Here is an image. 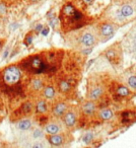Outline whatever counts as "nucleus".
<instances>
[{"mask_svg": "<svg viewBox=\"0 0 136 148\" xmlns=\"http://www.w3.org/2000/svg\"><path fill=\"white\" fill-rule=\"evenodd\" d=\"M47 140L52 146H61L63 145L65 138L63 134H53V135H47Z\"/></svg>", "mask_w": 136, "mask_h": 148, "instance_id": "5", "label": "nucleus"}, {"mask_svg": "<svg viewBox=\"0 0 136 148\" xmlns=\"http://www.w3.org/2000/svg\"><path fill=\"white\" fill-rule=\"evenodd\" d=\"M121 14L125 17L130 16V15L133 14V8L130 5H124L121 8Z\"/></svg>", "mask_w": 136, "mask_h": 148, "instance_id": "17", "label": "nucleus"}, {"mask_svg": "<svg viewBox=\"0 0 136 148\" xmlns=\"http://www.w3.org/2000/svg\"><path fill=\"white\" fill-rule=\"evenodd\" d=\"M99 117L100 119L107 121V120H110L113 118V113H112V111L110 109H104L99 113Z\"/></svg>", "mask_w": 136, "mask_h": 148, "instance_id": "14", "label": "nucleus"}, {"mask_svg": "<svg viewBox=\"0 0 136 148\" xmlns=\"http://www.w3.org/2000/svg\"><path fill=\"white\" fill-rule=\"evenodd\" d=\"M7 5L0 0V17H4L7 14Z\"/></svg>", "mask_w": 136, "mask_h": 148, "instance_id": "19", "label": "nucleus"}, {"mask_svg": "<svg viewBox=\"0 0 136 148\" xmlns=\"http://www.w3.org/2000/svg\"><path fill=\"white\" fill-rule=\"evenodd\" d=\"M34 109H35L36 113L39 114V115H45V114H47L49 108H48L46 99H38L37 101H36V103L34 105Z\"/></svg>", "mask_w": 136, "mask_h": 148, "instance_id": "4", "label": "nucleus"}, {"mask_svg": "<svg viewBox=\"0 0 136 148\" xmlns=\"http://www.w3.org/2000/svg\"><path fill=\"white\" fill-rule=\"evenodd\" d=\"M80 43L82 44L84 47H91V46H93V44L95 43V38L89 33L83 34L82 37L80 38Z\"/></svg>", "mask_w": 136, "mask_h": 148, "instance_id": "11", "label": "nucleus"}, {"mask_svg": "<svg viewBox=\"0 0 136 148\" xmlns=\"http://www.w3.org/2000/svg\"><path fill=\"white\" fill-rule=\"evenodd\" d=\"M82 111L85 115L87 116H91L95 111V105L93 101H87L84 105L82 106Z\"/></svg>", "mask_w": 136, "mask_h": 148, "instance_id": "12", "label": "nucleus"}, {"mask_svg": "<svg viewBox=\"0 0 136 148\" xmlns=\"http://www.w3.org/2000/svg\"><path fill=\"white\" fill-rule=\"evenodd\" d=\"M1 1H3L7 6H12V5H15L19 2H21V0H1Z\"/></svg>", "mask_w": 136, "mask_h": 148, "instance_id": "22", "label": "nucleus"}, {"mask_svg": "<svg viewBox=\"0 0 136 148\" xmlns=\"http://www.w3.org/2000/svg\"><path fill=\"white\" fill-rule=\"evenodd\" d=\"M102 95H103V89L101 87H95V88L91 89V91L89 92V99L95 101L99 97H101Z\"/></svg>", "mask_w": 136, "mask_h": 148, "instance_id": "15", "label": "nucleus"}, {"mask_svg": "<svg viewBox=\"0 0 136 148\" xmlns=\"http://www.w3.org/2000/svg\"><path fill=\"white\" fill-rule=\"evenodd\" d=\"M49 33V29L48 27H45V29H42V34H43L44 36H47V34Z\"/></svg>", "mask_w": 136, "mask_h": 148, "instance_id": "26", "label": "nucleus"}, {"mask_svg": "<svg viewBox=\"0 0 136 148\" xmlns=\"http://www.w3.org/2000/svg\"><path fill=\"white\" fill-rule=\"evenodd\" d=\"M62 117H63L64 124H65V126L67 128H72L75 126V124H76V116H75V114L73 112L66 111Z\"/></svg>", "mask_w": 136, "mask_h": 148, "instance_id": "3", "label": "nucleus"}, {"mask_svg": "<svg viewBox=\"0 0 136 148\" xmlns=\"http://www.w3.org/2000/svg\"><path fill=\"white\" fill-rule=\"evenodd\" d=\"M42 136H43V131H42L41 129H39V128H37V129H35L33 131V138L34 139H40Z\"/></svg>", "mask_w": 136, "mask_h": 148, "instance_id": "21", "label": "nucleus"}, {"mask_svg": "<svg viewBox=\"0 0 136 148\" xmlns=\"http://www.w3.org/2000/svg\"><path fill=\"white\" fill-rule=\"evenodd\" d=\"M133 43H134V45H135V47H136V36H135V38H134V40H133Z\"/></svg>", "mask_w": 136, "mask_h": 148, "instance_id": "30", "label": "nucleus"}, {"mask_svg": "<svg viewBox=\"0 0 136 148\" xmlns=\"http://www.w3.org/2000/svg\"><path fill=\"white\" fill-rule=\"evenodd\" d=\"M30 2H36V1H38V0H29Z\"/></svg>", "mask_w": 136, "mask_h": 148, "instance_id": "31", "label": "nucleus"}, {"mask_svg": "<svg viewBox=\"0 0 136 148\" xmlns=\"http://www.w3.org/2000/svg\"><path fill=\"white\" fill-rule=\"evenodd\" d=\"M58 87H59V90L63 93H66L70 90L71 84L68 80H60L58 83Z\"/></svg>", "mask_w": 136, "mask_h": 148, "instance_id": "13", "label": "nucleus"}, {"mask_svg": "<svg viewBox=\"0 0 136 148\" xmlns=\"http://www.w3.org/2000/svg\"><path fill=\"white\" fill-rule=\"evenodd\" d=\"M29 85L32 91H41L42 88L44 87V81L40 77L35 76L33 78H31Z\"/></svg>", "mask_w": 136, "mask_h": 148, "instance_id": "8", "label": "nucleus"}, {"mask_svg": "<svg viewBox=\"0 0 136 148\" xmlns=\"http://www.w3.org/2000/svg\"><path fill=\"white\" fill-rule=\"evenodd\" d=\"M33 110H34L33 103H32L31 101H25L21 103L19 109L14 112V115L17 116L16 117L17 120H19V119H21V118H25L27 115H30V114L33 112Z\"/></svg>", "mask_w": 136, "mask_h": 148, "instance_id": "2", "label": "nucleus"}, {"mask_svg": "<svg viewBox=\"0 0 136 148\" xmlns=\"http://www.w3.org/2000/svg\"><path fill=\"white\" fill-rule=\"evenodd\" d=\"M117 93L120 95V97H127L128 95L130 93L129 89L125 86H119L117 89Z\"/></svg>", "mask_w": 136, "mask_h": 148, "instance_id": "18", "label": "nucleus"}, {"mask_svg": "<svg viewBox=\"0 0 136 148\" xmlns=\"http://www.w3.org/2000/svg\"><path fill=\"white\" fill-rule=\"evenodd\" d=\"M33 147H35V148H38V147L42 148V147H44V144L43 143H35L33 145Z\"/></svg>", "mask_w": 136, "mask_h": 148, "instance_id": "27", "label": "nucleus"}, {"mask_svg": "<svg viewBox=\"0 0 136 148\" xmlns=\"http://www.w3.org/2000/svg\"><path fill=\"white\" fill-rule=\"evenodd\" d=\"M67 111V105L64 103H58L53 107V115L56 118H61L64 113Z\"/></svg>", "mask_w": 136, "mask_h": 148, "instance_id": "9", "label": "nucleus"}, {"mask_svg": "<svg viewBox=\"0 0 136 148\" xmlns=\"http://www.w3.org/2000/svg\"><path fill=\"white\" fill-rule=\"evenodd\" d=\"M91 52V49H87V50H85V52H83V53H85V54H89Z\"/></svg>", "mask_w": 136, "mask_h": 148, "instance_id": "29", "label": "nucleus"}, {"mask_svg": "<svg viewBox=\"0 0 136 148\" xmlns=\"http://www.w3.org/2000/svg\"><path fill=\"white\" fill-rule=\"evenodd\" d=\"M42 95L43 97L46 99H53L55 97L56 90L52 85H47V86L42 88Z\"/></svg>", "mask_w": 136, "mask_h": 148, "instance_id": "10", "label": "nucleus"}, {"mask_svg": "<svg viewBox=\"0 0 136 148\" xmlns=\"http://www.w3.org/2000/svg\"><path fill=\"white\" fill-rule=\"evenodd\" d=\"M101 32H102V35L107 37V36H110V35H112V34L114 33V27H112L111 25H108V23H106V25H102Z\"/></svg>", "mask_w": 136, "mask_h": 148, "instance_id": "16", "label": "nucleus"}, {"mask_svg": "<svg viewBox=\"0 0 136 148\" xmlns=\"http://www.w3.org/2000/svg\"><path fill=\"white\" fill-rule=\"evenodd\" d=\"M16 128L21 131H29V130L32 129L33 127V122H32L31 119L29 118H21V119L17 120L16 124H15Z\"/></svg>", "mask_w": 136, "mask_h": 148, "instance_id": "6", "label": "nucleus"}, {"mask_svg": "<svg viewBox=\"0 0 136 148\" xmlns=\"http://www.w3.org/2000/svg\"><path fill=\"white\" fill-rule=\"evenodd\" d=\"M128 83L131 87L133 88H136V76H131L129 79H128Z\"/></svg>", "mask_w": 136, "mask_h": 148, "instance_id": "23", "label": "nucleus"}, {"mask_svg": "<svg viewBox=\"0 0 136 148\" xmlns=\"http://www.w3.org/2000/svg\"><path fill=\"white\" fill-rule=\"evenodd\" d=\"M61 129V125H59V123H57V122H50V123H47V125L45 126V132L47 135L60 133Z\"/></svg>", "mask_w": 136, "mask_h": 148, "instance_id": "7", "label": "nucleus"}, {"mask_svg": "<svg viewBox=\"0 0 136 148\" xmlns=\"http://www.w3.org/2000/svg\"><path fill=\"white\" fill-rule=\"evenodd\" d=\"M93 134L91 133V132H87V133L83 136V142L87 144L91 143V142L93 141Z\"/></svg>", "mask_w": 136, "mask_h": 148, "instance_id": "20", "label": "nucleus"}, {"mask_svg": "<svg viewBox=\"0 0 136 148\" xmlns=\"http://www.w3.org/2000/svg\"><path fill=\"white\" fill-rule=\"evenodd\" d=\"M23 70L19 65H8L0 71V91L9 95H15V91H21Z\"/></svg>", "mask_w": 136, "mask_h": 148, "instance_id": "1", "label": "nucleus"}, {"mask_svg": "<svg viewBox=\"0 0 136 148\" xmlns=\"http://www.w3.org/2000/svg\"><path fill=\"white\" fill-rule=\"evenodd\" d=\"M25 45H30V44L33 42V37H32L31 35H27L25 40Z\"/></svg>", "mask_w": 136, "mask_h": 148, "instance_id": "24", "label": "nucleus"}, {"mask_svg": "<svg viewBox=\"0 0 136 148\" xmlns=\"http://www.w3.org/2000/svg\"><path fill=\"white\" fill-rule=\"evenodd\" d=\"M82 1L85 3V4L89 5V4H91V3H93V0H82Z\"/></svg>", "mask_w": 136, "mask_h": 148, "instance_id": "28", "label": "nucleus"}, {"mask_svg": "<svg viewBox=\"0 0 136 148\" xmlns=\"http://www.w3.org/2000/svg\"><path fill=\"white\" fill-rule=\"evenodd\" d=\"M5 43H6V39H0V52H1V50L3 49Z\"/></svg>", "mask_w": 136, "mask_h": 148, "instance_id": "25", "label": "nucleus"}, {"mask_svg": "<svg viewBox=\"0 0 136 148\" xmlns=\"http://www.w3.org/2000/svg\"><path fill=\"white\" fill-rule=\"evenodd\" d=\"M1 29H1V25H0V32H1Z\"/></svg>", "mask_w": 136, "mask_h": 148, "instance_id": "32", "label": "nucleus"}]
</instances>
